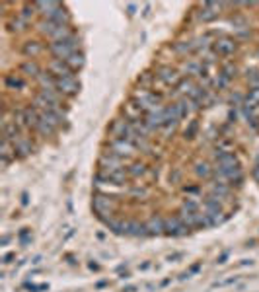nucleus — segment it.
<instances>
[{
	"mask_svg": "<svg viewBox=\"0 0 259 292\" xmlns=\"http://www.w3.org/2000/svg\"><path fill=\"white\" fill-rule=\"evenodd\" d=\"M222 74H224V76H226V78H232V76H236V67H234V65H232V62H228V65H226V67L222 68Z\"/></svg>",
	"mask_w": 259,
	"mask_h": 292,
	"instance_id": "c756f323",
	"label": "nucleus"
},
{
	"mask_svg": "<svg viewBox=\"0 0 259 292\" xmlns=\"http://www.w3.org/2000/svg\"><path fill=\"white\" fill-rule=\"evenodd\" d=\"M65 62L70 67V70H72V72H76V70H80V68L86 65V57H84V53L76 51V53H74V55H70Z\"/></svg>",
	"mask_w": 259,
	"mask_h": 292,
	"instance_id": "aec40b11",
	"label": "nucleus"
},
{
	"mask_svg": "<svg viewBox=\"0 0 259 292\" xmlns=\"http://www.w3.org/2000/svg\"><path fill=\"white\" fill-rule=\"evenodd\" d=\"M212 170H214V168H211L207 162H197V164H195V174L199 175V177H211Z\"/></svg>",
	"mask_w": 259,
	"mask_h": 292,
	"instance_id": "bb28decb",
	"label": "nucleus"
},
{
	"mask_svg": "<svg viewBox=\"0 0 259 292\" xmlns=\"http://www.w3.org/2000/svg\"><path fill=\"white\" fill-rule=\"evenodd\" d=\"M28 26H29V22H26V19L22 18L19 14H16V16L8 22L10 31H16V33H19V31H26V29H28Z\"/></svg>",
	"mask_w": 259,
	"mask_h": 292,
	"instance_id": "393cba45",
	"label": "nucleus"
},
{
	"mask_svg": "<svg viewBox=\"0 0 259 292\" xmlns=\"http://www.w3.org/2000/svg\"><path fill=\"white\" fill-rule=\"evenodd\" d=\"M164 230L168 236H175V238H180V236H185V234L189 232V228L183 224V220L180 216H173V218H166L164 220Z\"/></svg>",
	"mask_w": 259,
	"mask_h": 292,
	"instance_id": "6e6552de",
	"label": "nucleus"
},
{
	"mask_svg": "<svg viewBox=\"0 0 259 292\" xmlns=\"http://www.w3.org/2000/svg\"><path fill=\"white\" fill-rule=\"evenodd\" d=\"M37 84H39V90H57V78L53 76L51 72H41L37 78Z\"/></svg>",
	"mask_w": 259,
	"mask_h": 292,
	"instance_id": "2eb2a0df",
	"label": "nucleus"
},
{
	"mask_svg": "<svg viewBox=\"0 0 259 292\" xmlns=\"http://www.w3.org/2000/svg\"><path fill=\"white\" fill-rule=\"evenodd\" d=\"M160 99L162 97L158 96V94H154V92H150L148 88H141V90H136L133 94V101L141 107V111H144V113L160 107Z\"/></svg>",
	"mask_w": 259,
	"mask_h": 292,
	"instance_id": "f03ea898",
	"label": "nucleus"
},
{
	"mask_svg": "<svg viewBox=\"0 0 259 292\" xmlns=\"http://www.w3.org/2000/svg\"><path fill=\"white\" fill-rule=\"evenodd\" d=\"M212 49H214V53L221 55V57H230V55L236 53L238 43H236V39H232V37H221V39H216V41H212Z\"/></svg>",
	"mask_w": 259,
	"mask_h": 292,
	"instance_id": "423d86ee",
	"label": "nucleus"
},
{
	"mask_svg": "<svg viewBox=\"0 0 259 292\" xmlns=\"http://www.w3.org/2000/svg\"><path fill=\"white\" fill-rule=\"evenodd\" d=\"M156 78L162 82L164 86H177L182 82V74L180 70H175L172 67H162L158 72H156Z\"/></svg>",
	"mask_w": 259,
	"mask_h": 292,
	"instance_id": "0eeeda50",
	"label": "nucleus"
},
{
	"mask_svg": "<svg viewBox=\"0 0 259 292\" xmlns=\"http://www.w3.org/2000/svg\"><path fill=\"white\" fill-rule=\"evenodd\" d=\"M183 72H187L191 76H203L205 74V67H203L199 60H187L183 65Z\"/></svg>",
	"mask_w": 259,
	"mask_h": 292,
	"instance_id": "4be33fe9",
	"label": "nucleus"
},
{
	"mask_svg": "<svg viewBox=\"0 0 259 292\" xmlns=\"http://www.w3.org/2000/svg\"><path fill=\"white\" fill-rule=\"evenodd\" d=\"M22 51H24V55H26V57L35 58L37 55H41V53H43V45H41L39 41H35V39H33V41H26Z\"/></svg>",
	"mask_w": 259,
	"mask_h": 292,
	"instance_id": "a211bd4d",
	"label": "nucleus"
},
{
	"mask_svg": "<svg viewBox=\"0 0 259 292\" xmlns=\"http://www.w3.org/2000/svg\"><path fill=\"white\" fill-rule=\"evenodd\" d=\"M0 156H2V168H6L12 160H16V150H14V144L10 142L8 138H4V136H2V152H0Z\"/></svg>",
	"mask_w": 259,
	"mask_h": 292,
	"instance_id": "4468645a",
	"label": "nucleus"
},
{
	"mask_svg": "<svg viewBox=\"0 0 259 292\" xmlns=\"http://www.w3.org/2000/svg\"><path fill=\"white\" fill-rule=\"evenodd\" d=\"M115 199L109 197V195H96L94 197V211L97 213L99 218H104L106 214H113L115 213Z\"/></svg>",
	"mask_w": 259,
	"mask_h": 292,
	"instance_id": "7ed1b4c3",
	"label": "nucleus"
},
{
	"mask_svg": "<svg viewBox=\"0 0 259 292\" xmlns=\"http://www.w3.org/2000/svg\"><path fill=\"white\" fill-rule=\"evenodd\" d=\"M244 107L251 111L253 107H259V86H251L250 92L244 97Z\"/></svg>",
	"mask_w": 259,
	"mask_h": 292,
	"instance_id": "f3484780",
	"label": "nucleus"
},
{
	"mask_svg": "<svg viewBox=\"0 0 259 292\" xmlns=\"http://www.w3.org/2000/svg\"><path fill=\"white\" fill-rule=\"evenodd\" d=\"M144 121H146V125L150 127L152 131H156V129H162L164 125H166V107H156V109H152V111H148L146 113V117H144Z\"/></svg>",
	"mask_w": 259,
	"mask_h": 292,
	"instance_id": "9d476101",
	"label": "nucleus"
},
{
	"mask_svg": "<svg viewBox=\"0 0 259 292\" xmlns=\"http://www.w3.org/2000/svg\"><path fill=\"white\" fill-rule=\"evenodd\" d=\"M47 72H51L55 78H68V76H76L70 67H68L65 60H61V58H51L47 65Z\"/></svg>",
	"mask_w": 259,
	"mask_h": 292,
	"instance_id": "1a4fd4ad",
	"label": "nucleus"
},
{
	"mask_svg": "<svg viewBox=\"0 0 259 292\" xmlns=\"http://www.w3.org/2000/svg\"><path fill=\"white\" fill-rule=\"evenodd\" d=\"M201 211V203L197 201V199H187L182 206V213H199Z\"/></svg>",
	"mask_w": 259,
	"mask_h": 292,
	"instance_id": "cd10ccee",
	"label": "nucleus"
},
{
	"mask_svg": "<svg viewBox=\"0 0 259 292\" xmlns=\"http://www.w3.org/2000/svg\"><path fill=\"white\" fill-rule=\"evenodd\" d=\"M148 230H146V224H141V222H127V232L125 236H134V238H138V236H146Z\"/></svg>",
	"mask_w": 259,
	"mask_h": 292,
	"instance_id": "b1692460",
	"label": "nucleus"
},
{
	"mask_svg": "<svg viewBox=\"0 0 259 292\" xmlns=\"http://www.w3.org/2000/svg\"><path fill=\"white\" fill-rule=\"evenodd\" d=\"M12 144H14L16 156H19V158H26V156L33 154V144H31V140H29L28 136L22 135V133L12 140Z\"/></svg>",
	"mask_w": 259,
	"mask_h": 292,
	"instance_id": "9b49d317",
	"label": "nucleus"
},
{
	"mask_svg": "<svg viewBox=\"0 0 259 292\" xmlns=\"http://www.w3.org/2000/svg\"><path fill=\"white\" fill-rule=\"evenodd\" d=\"M221 8H222V4H216V2H205L199 16H201L203 22H211V19H214L218 16Z\"/></svg>",
	"mask_w": 259,
	"mask_h": 292,
	"instance_id": "ddd939ff",
	"label": "nucleus"
},
{
	"mask_svg": "<svg viewBox=\"0 0 259 292\" xmlns=\"http://www.w3.org/2000/svg\"><path fill=\"white\" fill-rule=\"evenodd\" d=\"M99 165L107 168V170H125V160L113 154V152H109V154H104L99 158Z\"/></svg>",
	"mask_w": 259,
	"mask_h": 292,
	"instance_id": "f8f14e48",
	"label": "nucleus"
},
{
	"mask_svg": "<svg viewBox=\"0 0 259 292\" xmlns=\"http://www.w3.org/2000/svg\"><path fill=\"white\" fill-rule=\"evenodd\" d=\"M209 191H211L212 197H216V199H224V197H230V185L212 181V183L209 185Z\"/></svg>",
	"mask_w": 259,
	"mask_h": 292,
	"instance_id": "6ab92c4d",
	"label": "nucleus"
},
{
	"mask_svg": "<svg viewBox=\"0 0 259 292\" xmlns=\"http://www.w3.org/2000/svg\"><path fill=\"white\" fill-rule=\"evenodd\" d=\"M19 70L24 72V74H28V76H33V78H37L43 70L37 67V62H33V60H26L22 67H19Z\"/></svg>",
	"mask_w": 259,
	"mask_h": 292,
	"instance_id": "a878e982",
	"label": "nucleus"
},
{
	"mask_svg": "<svg viewBox=\"0 0 259 292\" xmlns=\"http://www.w3.org/2000/svg\"><path fill=\"white\" fill-rule=\"evenodd\" d=\"M195 131H197V123L193 121L191 127H189V131H185V136H187V138H193V135H195Z\"/></svg>",
	"mask_w": 259,
	"mask_h": 292,
	"instance_id": "7c9ffc66",
	"label": "nucleus"
},
{
	"mask_svg": "<svg viewBox=\"0 0 259 292\" xmlns=\"http://www.w3.org/2000/svg\"><path fill=\"white\" fill-rule=\"evenodd\" d=\"M144 170H146V165L144 164H133L127 172H129V175H133V177H136V175H143Z\"/></svg>",
	"mask_w": 259,
	"mask_h": 292,
	"instance_id": "c85d7f7f",
	"label": "nucleus"
},
{
	"mask_svg": "<svg viewBox=\"0 0 259 292\" xmlns=\"http://www.w3.org/2000/svg\"><path fill=\"white\" fill-rule=\"evenodd\" d=\"M109 148H111V152L117 154L119 158H131V156L136 152V148L131 140H125V138H113L111 142H109Z\"/></svg>",
	"mask_w": 259,
	"mask_h": 292,
	"instance_id": "39448f33",
	"label": "nucleus"
},
{
	"mask_svg": "<svg viewBox=\"0 0 259 292\" xmlns=\"http://www.w3.org/2000/svg\"><path fill=\"white\" fill-rule=\"evenodd\" d=\"M57 92L61 96L74 97L80 92V84H78L76 76H68V78H57Z\"/></svg>",
	"mask_w": 259,
	"mask_h": 292,
	"instance_id": "20e7f679",
	"label": "nucleus"
},
{
	"mask_svg": "<svg viewBox=\"0 0 259 292\" xmlns=\"http://www.w3.org/2000/svg\"><path fill=\"white\" fill-rule=\"evenodd\" d=\"M253 177H255V179L259 181V162H257V165L253 168Z\"/></svg>",
	"mask_w": 259,
	"mask_h": 292,
	"instance_id": "2f4dec72",
	"label": "nucleus"
},
{
	"mask_svg": "<svg viewBox=\"0 0 259 292\" xmlns=\"http://www.w3.org/2000/svg\"><path fill=\"white\" fill-rule=\"evenodd\" d=\"M146 230H148L150 236H162V234H166V230H164V218L152 216V218L146 222Z\"/></svg>",
	"mask_w": 259,
	"mask_h": 292,
	"instance_id": "dca6fc26",
	"label": "nucleus"
},
{
	"mask_svg": "<svg viewBox=\"0 0 259 292\" xmlns=\"http://www.w3.org/2000/svg\"><path fill=\"white\" fill-rule=\"evenodd\" d=\"M80 47V41H78L76 35L65 39V41H53L49 43V53L55 58H61V60H67L70 55H74Z\"/></svg>",
	"mask_w": 259,
	"mask_h": 292,
	"instance_id": "f257e3e1",
	"label": "nucleus"
},
{
	"mask_svg": "<svg viewBox=\"0 0 259 292\" xmlns=\"http://www.w3.org/2000/svg\"><path fill=\"white\" fill-rule=\"evenodd\" d=\"M195 86H197V84L193 82L191 78H182V82L175 86V94H177V96L187 97L193 92V88H195Z\"/></svg>",
	"mask_w": 259,
	"mask_h": 292,
	"instance_id": "412c9836",
	"label": "nucleus"
},
{
	"mask_svg": "<svg viewBox=\"0 0 259 292\" xmlns=\"http://www.w3.org/2000/svg\"><path fill=\"white\" fill-rule=\"evenodd\" d=\"M4 84H6L8 90H24L26 88V80L19 74H8L6 80H4Z\"/></svg>",
	"mask_w": 259,
	"mask_h": 292,
	"instance_id": "5701e85b",
	"label": "nucleus"
}]
</instances>
